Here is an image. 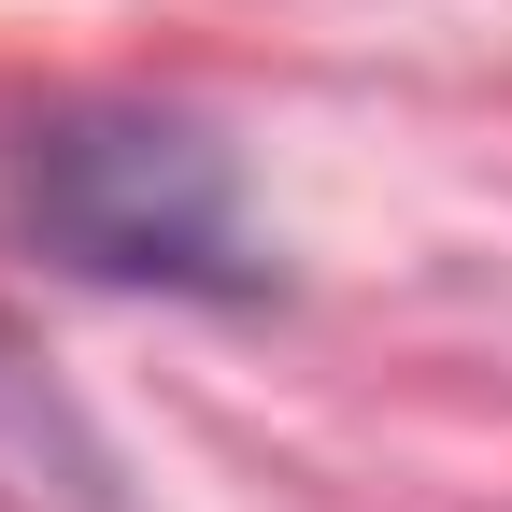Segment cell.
Wrapping results in <instances>:
<instances>
[{"mask_svg":"<svg viewBox=\"0 0 512 512\" xmlns=\"http://www.w3.org/2000/svg\"><path fill=\"white\" fill-rule=\"evenodd\" d=\"M15 228L86 285H157V299H271V256H256L242 171L200 114L157 100H57L15 128Z\"/></svg>","mask_w":512,"mask_h":512,"instance_id":"cell-1","label":"cell"},{"mask_svg":"<svg viewBox=\"0 0 512 512\" xmlns=\"http://www.w3.org/2000/svg\"><path fill=\"white\" fill-rule=\"evenodd\" d=\"M0 498H15V512H128L114 441L86 427V399H72L15 328H0Z\"/></svg>","mask_w":512,"mask_h":512,"instance_id":"cell-2","label":"cell"}]
</instances>
